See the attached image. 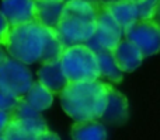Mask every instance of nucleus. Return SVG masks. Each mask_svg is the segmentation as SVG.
Returning a JSON list of instances; mask_svg holds the SVG:
<instances>
[{
	"label": "nucleus",
	"mask_w": 160,
	"mask_h": 140,
	"mask_svg": "<svg viewBox=\"0 0 160 140\" xmlns=\"http://www.w3.org/2000/svg\"><path fill=\"white\" fill-rule=\"evenodd\" d=\"M59 97L63 111L76 122L101 119L107 107L108 84L98 80L69 83Z\"/></svg>",
	"instance_id": "obj_2"
},
{
	"label": "nucleus",
	"mask_w": 160,
	"mask_h": 140,
	"mask_svg": "<svg viewBox=\"0 0 160 140\" xmlns=\"http://www.w3.org/2000/svg\"><path fill=\"white\" fill-rule=\"evenodd\" d=\"M100 2H102L104 4H110V3H114V2H118V0H100Z\"/></svg>",
	"instance_id": "obj_26"
},
{
	"label": "nucleus",
	"mask_w": 160,
	"mask_h": 140,
	"mask_svg": "<svg viewBox=\"0 0 160 140\" xmlns=\"http://www.w3.org/2000/svg\"><path fill=\"white\" fill-rule=\"evenodd\" d=\"M73 140H107V129L100 119L78 121L72 126Z\"/></svg>",
	"instance_id": "obj_14"
},
{
	"label": "nucleus",
	"mask_w": 160,
	"mask_h": 140,
	"mask_svg": "<svg viewBox=\"0 0 160 140\" xmlns=\"http://www.w3.org/2000/svg\"><path fill=\"white\" fill-rule=\"evenodd\" d=\"M24 99L32 108L42 112V111L51 108V105L53 104V94L47 87H44L39 81H34L28 93L25 94Z\"/></svg>",
	"instance_id": "obj_16"
},
{
	"label": "nucleus",
	"mask_w": 160,
	"mask_h": 140,
	"mask_svg": "<svg viewBox=\"0 0 160 140\" xmlns=\"http://www.w3.org/2000/svg\"><path fill=\"white\" fill-rule=\"evenodd\" d=\"M3 138L6 140H37L38 136L28 132V130H25L24 128H21L18 123L11 121L10 125L7 126V129L3 133Z\"/></svg>",
	"instance_id": "obj_18"
},
{
	"label": "nucleus",
	"mask_w": 160,
	"mask_h": 140,
	"mask_svg": "<svg viewBox=\"0 0 160 140\" xmlns=\"http://www.w3.org/2000/svg\"><path fill=\"white\" fill-rule=\"evenodd\" d=\"M159 4L160 0H139L136 2L139 20H153Z\"/></svg>",
	"instance_id": "obj_19"
},
{
	"label": "nucleus",
	"mask_w": 160,
	"mask_h": 140,
	"mask_svg": "<svg viewBox=\"0 0 160 140\" xmlns=\"http://www.w3.org/2000/svg\"><path fill=\"white\" fill-rule=\"evenodd\" d=\"M37 76H38V81L44 87H47L53 95H61L62 91L69 85V81L62 70L61 60L41 65Z\"/></svg>",
	"instance_id": "obj_12"
},
{
	"label": "nucleus",
	"mask_w": 160,
	"mask_h": 140,
	"mask_svg": "<svg viewBox=\"0 0 160 140\" xmlns=\"http://www.w3.org/2000/svg\"><path fill=\"white\" fill-rule=\"evenodd\" d=\"M4 48L10 58L25 65L58 62L66 49L56 30L37 21L11 27Z\"/></svg>",
	"instance_id": "obj_1"
},
{
	"label": "nucleus",
	"mask_w": 160,
	"mask_h": 140,
	"mask_svg": "<svg viewBox=\"0 0 160 140\" xmlns=\"http://www.w3.org/2000/svg\"><path fill=\"white\" fill-rule=\"evenodd\" d=\"M61 66L69 83L94 81L101 77L97 53L86 44L66 48L61 58Z\"/></svg>",
	"instance_id": "obj_4"
},
{
	"label": "nucleus",
	"mask_w": 160,
	"mask_h": 140,
	"mask_svg": "<svg viewBox=\"0 0 160 140\" xmlns=\"http://www.w3.org/2000/svg\"><path fill=\"white\" fill-rule=\"evenodd\" d=\"M105 6H107L108 11L111 13V16L117 20V22L124 28V31L139 20L138 7H136V3L133 2L118 0V2L110 3V4H105Z\"/></svg>",
	"instance_id": "obj_15"
},
{
	"label": "nucleus",
	"mask_w": 160,
	"mask_h": 140,
	"mask_svg": "<svg viewBox=\"0 0 160 140\" xmlns=\"http://www.w3.org/2000/svg\"><path fill=\"white\" fill-rule=\"evenodd\" d=\"M97 59H98V67L101 77H105L114 84H118L122 81V70L118 67L111 51L97 52Z\"/></svg>",
	"instance_id": "obj_17"
},
{
	"label": "nucleus",
	"mask_w": 160,
	"mask_h": 140,
	"mask_svg": "<svg viewBox=\"0 0 160 140\" xmlns=\"http://www.w3.org/2000/svg\"><path fill=\"white\" fill-rule=\"evenodd\" d=\"M128 2H133V3H136V2H139V0H128Z\"/></svg>",
	"instance_id": "obj_28"
},
{
	"label": "nucleus",
	"mask_w": 160,
	"mask_h": 140,
	"mask_svg": "<svg viewBox=\"0 0 160 140\" xmlns=\"http://www.w3.org/2000/svg\"><path fill=\"white\" fill-rule=\"evenodd\" d=\"M66 2H52V0H37L35 2V21L39 24L56 30L59 25Z\"/></svg>",
	"instance_id": "obj_13"
},
{
	"label": "nucleus",
	"mask_w": 160,
	"mask_h": 140,
	"mask_svg": "<svg viewBox=\"0 0 160 140\" xmlns=\"http://www.w3.org/2000/svg\"><path fill=\"white\" fill-rule=\"evenodd\" d=\"M97 30V11L93 2L68 0L65 3L59 25L56 27L65 48L87 44Z\"/></svg>",
	"instance_id": "obj_3"
},
{
	"label": "nucleus",
	"mask_w": 160,
	"mask_h": 140,
	"mask_svg": "<svg viewBox=\"0 0 160 140\" xmlns=\"http://www.w3.org/2000/svg\"><path fill=\"white\" fill-rule=\"evenodd\" d=\"M37 140H61L58 135L55 132H51V130H47V132L41 133V135L37 138Z\"/></svg>",
	"instance_id": "obj_23"
},
{
	"label": "nucleus",
	"mask_w": 160,
	"mask_h": 140,
	"mask_svg": "<svg viewBox=\"0 0 160 140\" xmlns=\"http://www.w3.org/2000/svg\"><path fill=\"white\" fill-rule=\"evenodd\" d=\"M8 56H10V55L7 53V51H4L2 46H0V66H2V65L4 63L6 60H7Z\"/></svg>",
	"instance_id": "obj_24"
},
{
	"label": "nucleus",
	"mask_w": 160,
	"mask_h": 140,
	"mask_svg": "<svg viewBox=\"0 0 160 140\" xmlns=\"http://www.w3.org/2000/svg\"><path fill=\"white\" fill-rule=\"evenodd\" d=\"M37 0H2V11L11 27L35 21Z\"/></svg>",
	"instance_id": "obj_10"
},
{
	"label": "nucleus",
	"mask_w": 160,
	"mask_h": 140,
	"mask_svg": "<svg viewBox=\"0 0 160 140\" xmlns=\"http://www.w3.org/2000/svg\"><path fill=\"white\" fill-rule=\"evenodd\" d=\"M111 52H112L114 59H115L118 67L122 70V73H131V71L136 70L145 59L141 49L127 38L121 39V42Z\"/></svg>",
	"instance_id": "obj_11"
},
{
	"label": "nucleus",
	"mask_w": 160,
	"mask_h": 140,
	"mask_svg": "<svg viewBox=\"0 0 160 140\" xmlns=\"http://www.w3.org/2000/svg\"><path fill=\"white\" fill-rule=\"evenodd\" d=\"M129 116V107H128V99L122 93H119L117 88H114L111 84H108V98L107 107L102 113L100 121L108 125H124L128 121Z\"/></svg>",
	"instance_id": "obj_9"
},
{
	"label": "nucleus",
	"mask_w": 160,
	"mask_h": 140,
	"mask_svg": "<svg viewBox=\"0 0 160 140\" xmlns=\"http://www.w3.org/2000/svg\"><path fill=\"white\" fill-rule=\"evenodd\" d=\"M11 122V115L8 111L0 109V136H3L4 130L7 129V126Z\"/></svg>",
	"instance_id": "obj_22"
},
{
	"label": "nucleus",
	"mask_w": 160,
	"mask_h": 140,
	"mask_svg": "<svg viewBox=\"0 0 160 140\" xmlns=\"http://www.w3.org/2000/svg\"><path fill=\"white\" fill-rule=\"evenodd\" d=\"M32 84V73L28 69V65L8 58L0 66V90L21 99Z\"/></svg>",
	"instance_id": "obj_6"
},
{
	"label": "nucleus",
	"mask_w": 160,
	"mask_h": 140,
	"mask_svg": "<svg viewBox=\"0 0 160 140\" xmlns=\"http://www.w3.org/2000/svg\"><path fill=\"white\" fill-rule=\"evenodd\" d=\"M10 115L13 122L18 123L25 130H28V132L34 133L37 136L49 130L45 119L42 118V113L31 107L24 98L20 99L18 104L10 111Z\"/></svg>",
	"instance_id": "obj_8"
},
{
	"label": "nucleus",
	"mask_w": 160,
	"mask_h": 140,
	"mask_svg": "<svg viewBox=\"0 0 160 140\" xmlns=\"http://www.w3.org/2000/svg\"><path fill=\"white\" fill-rule=\"evenodd\" d=\"M10 30H11V24L8 22L7 17L3 14V11L0 10V46H4L6 45V41H7V36L10 34Z\"/></svg>",
	"instance_id": "obj_21"
},
{
	"label": "nucleus",
	"mask_w": 160,
	"mask_h": 140,
	"mask_svg": "<svg viewBox=\"0 0 160 140\" xmlns=\"http://www.w3.org/2000/svg\"><path fill=\"white\" fill-rule=\"evenodd\" d=\"M66 2H68V0H66ZM86 2H94V0H86Z\"/></svg>",
	"instance_id": "obj_30"
},
{
	"label": "nucleus",
	"mask_w": 160,
	"mask_h": 140,
	"mask_svg": "<svg viewBox=\"0 0 160 140\" xmlns=\"http://www.w3.org/2000/svg\"><path fill=\"white\" fill-rule=\"evenodd\" d=\"M155 20L156 22H158V24L160 25V4H159V7H158V11H156V14H155Z\"/></svg>",
	"instance_id": "obj_25"
},
{
	"label": "nucleus",
	"mask_w": 160,
	"mask_h": 140,
	"mask_svg": "<svg viewBox=\"0 0 160 140\" xmlns=\"http://www.w3.org/2000/svg\"><path fill=\"white\" fill-rule=\"evenodd\" d=\"M93 3L97 11V30L86 45L96 53L101 51H112L121 39H124L122 36H125V31L111 16L104 3L100 0H94Z\"/></svg>",
	"instance_id": "obj_5"
},
{
	"label": "nucleus",
	"mask_w": 160,
	"mask_h": 140,
	"mask_svg": "<svg viewBox=\"0 0 160 140\" xmlns=\"http://www.w3.org/2000/svg\"><path fill=\"white\" fill-rule=\"evenodd\" d=\"M52 2H66V0H52Z\"/></svg>",
	"instance_id": "obj_27"
},
{
	"label": "nucleus",
	"mask_w": 160,
	"mask_h": 140,
	"mask_svg": "<svg viewBox=\"0 0 160 140\" xmlns=\"http://www.w3.org/2000/svg\"><path fill=\"white\" fill-rule=\"evenodd\" d=\"M18 101H20V98H17V97L0 90V109H4V111L10 112V111L18 104Z\"/></svg>",
	"instance_id": "obj_20"
},
{
	"label": "nucleus",
	"mask_w": 160,
	"mask_h": 140,
	"mask_svg": "<svg viewBox=\"0 0 160 140\" xmlns=\"http://www.w3.org/2000/svg\"><path fill=\"white\" fill-rule=\"evenodd\" d=\"M125 38L136 45L145 58L160 51V25L155 20H138L125 30Z\"/></svg>",
	"instance_id": "obj_7"
},
{
	"label": "nucleus",
	"mask_w": 160,
	"mask_h": 140,
	"mask_svg": "<svg viewBox=\"0 0 160 140\" xmlns=\"http://www.w3.org/2000/svg\"><path fill=\"white\" fill-rule=\"evenodd\" d=\"M0 140H6L4 138H3V136H0Z\"/></svg>",
	"instance_id": "obj_29"
}]
</instances>
